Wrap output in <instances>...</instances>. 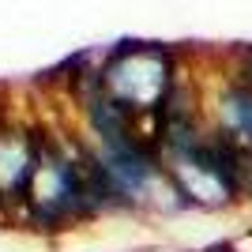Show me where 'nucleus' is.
Returning a JSON list of instances; mask_svg holds the SVG:
<instances>
[{"label": "nucleus", "mask_w": 252, "mask_h": 252, "mask_svg": "<svg viewBox=\"0 0 252 252\" xmlns=\"http://www.w3.org/2000/svg\"><path fill=\"white\" fill-rule=\"evenodd\" d=\"M23 189L31 192V200H34V207H38L42 219L75 215L87 203V196H91L87 181L75 173V166H68L64 158H53V155H34Z\"/></svg>", "instance_id": "f257e3e1"}, {"label": "nucleus", "mask_w": 252, "mask_h": 252, "mask_svg": "<svg viewBox=\"0 0 252 252\" xmlns=\"http://www.w3.org/2000/svg\"><path fill=\"white\" fill-rule=\"evenodd\" d=\"M222 136L237 143L241 151H252V91L233 87L222 98Z\"/></svg>", "instance_id": "f03ea898"}, {"label": "nucleus", "mask_w": 252, "mask_h": 252, "mask_svg": "<svg viewBox=\"0 0 252 252\" xmlns=\"http://www.w3.org/2000/svg\"><path fill=\"white\" fill-rule=\"evenodd\" d=\"M241 72H245V79H252V49H245V61H241Z\"/></svg>", "instance_id": "7ed1b4c3"}, {"label": "nucleus", "mask_w": 252, "mask_h": 252, "mask_svg": "<svg viewBox=\"0 0 252 252\" xmlns=\"http://www.w3.org/2000/svg\"><path fill=\"white\" fill-rule=\"evenodd\" d=\"M245 181H249V189H252V162H249V173H245Z\"/></svg>", "instance_id": "20e7f679"}, {"label": "nucleus", "mask_w": 252, "mask_h": 252, "mask_svg": "<svg viewBox=\"0 0 252 252\" xmlns=\"http://www.w3.org/2000/svg\"><path fill=\"white\" fill-rule=\"evenodd\" d=\"M215 252H230V249H215Z\"/></svg>", "instance_id": "39448f33"}]
</instances>
